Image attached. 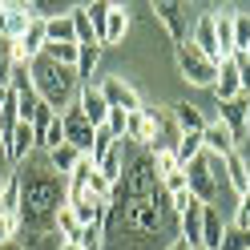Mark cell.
Listing matches in <instances>:
<instances>
[{"label": "cell", "mask_w": 250, "mask_h": 250, "mask_svg": "<svg viewBox=\"0 0 250 250\" xmlns=\"http://www.w3.org/2000/svg\"><path fill=\"white\" fill-rule=\"evenodd\" d=\"M105 250H169L178 242V214L162 190L153 153L129 149L125 174L113 186V202L105 214Z\"/></svg>", "instance_id": "6da1fadb"}, {"label": "cell", "mask_w": 250, "mask_h": 250, "mask_svg": "<svg viewBox=\"0 0 250 250\" xmlns=\"http://www.w3.org/2000/svg\"><path fill=\"white\" fill-rule=\"evenodd\" d=\"M69 206V178L49 166V153L37 149L28 162L17 166V214L21 234L57 238V214Z\"/></svg>", "instance_id": "7a4b0ae2"}, {"label": "cell", "mask_w": 250, "mask_h": 250, "mask_svg": "<svg viewBox=\"0 0 250 250\" xmlns=\"http://www.w3.org/2000/svg\"><path fill=\"white\" fill-rule=\"evenodd\" d=\"M28 73H33V89L37 97L53 109V113H65V109L77 101V93H81V77H77V69L69 65H57L53 57H37L33 65H28Z\"/></svg>", "instance_id": "3957f363"}, {"label": "cell", "mask_w": 250, "mask_h": 250, "mask_svg": "<svg viewBox=\"0 0 250 250\" xmlns=\"http://www.w3.org/2000/svg\"><path fill=\"white\" fill-rule=\"evenodd\" d=\"M186 178H190V194L202 202V206H218L222 194L230 190L226 182V158H214V153H202L186 166Z\"/></svg>", "instance_id": "277c9868"}, {"label": "cell", "mask_w": 250, "mask_h": 250, "mask_svg": "<svg viewBox=\"0 0 250 250\" xmlns=\"http://www.w3.org/2000/svg\"><path fill=\"white\" fill-rule=\"evenodd\" d=\"M149 12H153V21H158V24L166 28V33H169L174 49L190 41V33H194V17H190V4H182V0H158V4H153Z\"/></svg>", "instance_id": "5b68a950"}, {"label": "cell", "mask_w": 250, "mask_h": 250, "mask_svg": "<svg viewBox=\"0 0 250 250\" xmlns=\"http://www.w3.org/2000/svg\"><path fill=\"white\" fill-rule=\"evenodd\" d=\"M174 53H178V69H182V77H186L194 89H214V81H218V65H214L210 57H202L190 41L178 44Z\"/></svg>", "instance_id": "8992f818"}, {"label": "cell", "mask_w": 250, "mask_h": 250, "mask_svg": "<svg viewBox=\"0 0 250 250\" xmlns=\"http://www.w3.org/2000/svg\"><path fill=\"white\" fill-rule=\"evenodd\" d=\"M61 121H65V146H73L81 158H89V149H93V125L85 121V113H81V105H69L65 113H61Z\"/></svg>", "instance_id": "52a82bcc"}, {"label": "cell", "mask_w": 250, "mask_h": 250, "mask_svg": "<svg viewBox=\"0 0 250 250\" xmlns=\"http://www.w3.org/2000/svg\"><path fill=\"white\" fill-rule=\"evenodd\" d=\"M190 44H194L202 57H210L214 65H222V49H218V28H214V8H206V12H198V17H194Z\"/></svg>", "instance_id": "ba28073f"}, {"label": "cell", "mask_w": 250, "mask_h": 250, "mask_svg": "<svg viewBox=\"0 0 250 250\" xmlns=\"http://www.w3.org/2000/svg\"><path fill=\"white\" fill-rule=\"evenodd\" d=\"M214 117L226 125V129L238 137V146L246 142V133H250V97H234V101H222V105H214Z\"/></svg>", "instance_id": "9c48e42d"}, {"label": "cell", "mask_w": 250, "mask_h": 250, "mask_svg": "<svg viewBox=\"0 0 250 250\" xmlns=\"http://www.w3.org/2000/svg\"><path fill=\"white\" fill-rule=\"evenodd\" d=\"M97 89H101L109 109H125V113H129V109H142V97H137V89L125 81V77H101Z\"/></svg>", "instance_id": "30bf717a"}, {"label": "cell", "mask_w": 250, "mask_h": 250, "mask_svg": "<svg viewBox=\"0 0 250 250\" xmlns=\"http://www.w3.org/2000/svg\"><path fill=\"white\" fill-rule=\"evenodd\" d=\"M169 121H174V129L178 133H206V109L194 105V101H178V105H169Z\"/></svg>", "instance_id": "8fae6325"}, {"label": "cell", "mask_w": 250, "mask_h": 250, "mask_svg": "<svg viewBox=\"0 0 250 250\" xmlns=\"http://www.w3.org/2000/svg\"><path fill=\"white\" fill-rule=\"evenodd\" d=\"M4 153H8L12 166L28 162V158L37 153V133H33V125H28V121H17V129L4 137Z\"/></svg>", "instance_id": "7c38bea8"}, {"label": "cell", "mask_w": 250, "mask_h": 250, "mask_svg": "<svg viewBox=\"0 0 250 250\" xmlns=\"http://www.w3.org/2000/svg\"><path fill=\"white\" fill-rule=\"evenodd\" d=\"M210 93H214V105L242 97V77H238V61H234V57H226L222 65H218V81H214Z\"/></svg>", "instance_id": "4fadbf2b"}, {"label": "cell", "mask_w": 250, "mask_h": 250, "mask_svg": "<svg viewBox=\"0 0 250 250\" xmlns=\"http://www.w3.org/2000/svg\"><path fill=\"white\" fill-rule=\"evenodd\" d=\"M202 146H206V153H214V158H230V153H238V137H234L218 117H210L206 133H202Z\"/></svg>", "instance_id": "5bb4252c"}, {"label": "cell", "mask_w": 250, "mask_h": 250, "mask_svg": "<svg viewBox=\"0 0 250 250\" xmlns=\"http://www.w3.org/2000/svg\"><path fill=\"white\" fill-rule=\"evenodd\" d=\"M37 21V12L33 4H21V0H4V37L17 44L24 33H28V24Z\"/></svg>", "instance_id": "9a60e30c"}, {"label": "cell", "mask_w": 250, "mask_h": 250, "mask_svg": "<svg viewBox=\"0 0 250 250\" xmlns=\"http://www.w3.org/2000/svg\"><path fill=\"white\" fill-rule=\"evenodd\" d=\"M77 105H81V113H85V121L97 129V125H105V117H109V105H105V97H101V89L97 85H81V93H77Z\"/></svg>", "instance_id": "2e32d148"}, {"label": "cell", "mask_w": 250, "mask_h": 250, "mask_svg": "<svg viewBox=\"0 0 250 250\" xmlns=\"http://www.w3.org/2000/svg\"><path fill=\"white\" fill-rule=\"evenodd\" d=\"M202 214H206V206H202V202H194L186 214H178V238L190 246V250L202 246Z\"/></svg>", "instance_id": "e0dca14e"}, {"label": "cell", "mask_w": 250, "mask_h": 250, "mask_svg": "<svg viewBox=\"0 0 250 250\" xmlns=\"http://www.w3.org/2000/svg\"><path fill=\"white\" fill-rule=\"evenodd\" d=\"M129 149H133L129 142H117V146H113V149H109L105 158L97 162V169H101V178H105V182H113V186L121 182V174H125V162H129Z\"/></svg>", "instance_id": "ac0fdd59"}, {"label": "cell", "mask_w": 250, "mask_h": 250, "mask_svg": "<svg viewBox=\"0 0 250 250\" xmlns=\"http://www.w3.org/2000/svg\"><path fill=\"white\" fill-rule=\"evenodd\" d=\"M125 33H129V8H125V4H113V8H109L105 28H101V49H105V44H121Z\"/></svg>", "instance_id": "d6986e66"}, {"label": "cell", "mask_w": 250, "mask_h": 250, "mask_svg": "<svg viewBox=\"0 0 250 250\" xmlns=\"http://www.w3.org/2000/svg\"><path fill=\"white\" fill-rule=\"evenodd\" d=\"M226 226H230V222H222V210H218V206H206V214H202V246H206V250H222Z\"/></svg>", "instance_id": "ffe728a7"}, {"label": "cell", "mask_w": 250, "mask_h": 250, "mask_svg": "<svg viewBox=\"0 0 250 250\" xmlns=\"http://www.w3.org/2000/svg\"><path fill=\"white\" fill-rule=\"evenodd\" d=\"M234 17H238V8H214V28H218V49H222V61L234 57Z\"/></svg>", "instance_id": "44dd1931"}, {"label": "cell", "mask_w": 250, "mask_h": 250, "mask_svg": "<svg viewBox=\"0 0 250 250\" xmlns=\"http://www.w3.org/2000/svg\"><path fill=\"white\" fill-rule=\"evenodd\" d=\"M226 182H230V190L238 198L250 190V166H246L242 153H230V158H226Z\"/></svg>", "instance_id": "7402d4cb"}, {"label": "cell", "mask_w": 250, "mask_h": 250, "mask_svg": "<svg viewBox=\"0 0 250 250\" xmlns=\"http://www.w3.org/2000/svg\"><path fill=\"white\" fill-rule=\"evenodd\" d=\"M44 37H49V44H77L73 12H65V17H53V21H44Z\"/></svg>", "instance_id": "603a6c76"}, {"label": "cell", "mask_w": 250, "mask_h": 250, "mask_svg": "<svg viewBox=\"0 0 250 250\" xmlns=\"http://www.w3.org/2000/svg\"><path fill=\"white\" fill-rule=\"evenodd\" d=\"M206 153V146H202V133H182L178 137V146H174V158H178V166L186 169L194 158H202Z\"/></svg>", "instance_id": "cb8c5ba5"}, {"label": "cell", "mask_w": 250, "mask_h": 250, "mask_svg": "<svg viewBox=\"0 0 250 250\" xmlns=\"http://www.w3.org/2000/svg\"><path fill=\"white\" fill-rule=\"evenodd\" d=\"M77 162H81V153H77L73 146H61V149H49V166L57 169L61 178H73V169H77Z\"/></svg>", "instance_id": "d4e9b609"}, {"label": "cell", "mask_w": 250, "mask_h": 250, "mask_svg": "<svg viewBox=\"0 0 250 250\" xmlns=\"http://www.w3.org/2000/svg\"><path fill=\"white\" fill-rule=\"evenodd\" d=\"M81 230H85V226L77 222V214H73L69 206L57 214V238H61V242H81Z\"/></svg>", "instance_id": "484cf974"}, {"label": "cell", "mask_w": 250, "mask_h": 250, "mask_svg": "<svg viewBox=\"0 0 250 250\" xmlns=\"http://www.w3.org/2000/svg\"><path fill=\"white\" fill-rule=\"evenodd\" d=\"M73 28H77V44H97V28H93L85 4H73Z\"/></svg>", "instance_id": "4316f807"}, {"label": "cell", "mask_w": 250, "mask_h": 250, "mask_svg": "<svg viewBox=\"0 0 250 250\" xmlns=\"http://www.w3.org/2000/svg\"><path fill=\"white\" fill-rule=\"evenodd\" d=\"M97 61H101V44H81V57H77V77H81V85H89Z\"/></svg>", "instance_id": "83f0119b"}, {"label": "cell", "mask_w": 250, "mask_h": 250, "mask_svg": "<svg viewBox=\"0 0 250 250\" xmlns=\"http://www.w3.org/2000/svg\"><path fill=\"white\" fill-rule=\"evenodd\" d=\"M61 146H65V121H61V113H57V117H53V125L41 133L37 149H44V153H49V149H61Z\"/></svg>", "instance_id": "f1b7e54d"}, {"label": "cell", "mask_w": 250, "mask_h": 250, "mask_svg": "<svg viewBox=\"0 0 250 250\" xmlns=\"http://www.w3.org/2000/svg\"><path fill=\"white\" fill-rule=\"evenodd\" d=\"M12 69H17V44L8 37H0V85H8Z\"/></svg>", "instance_id": "f546056e"}, {"label": "cell", "mask_w": 250, "mask_h": 250, "mask_svg": "<svg viewBox=\"0 0 250 250\" xmlns=\"http://www.w3.org/2000/svg\"><path fill=\"white\" fill-rule=\"evenodd\" d=\"M246 44H250V12H238L234 17V57L246 53Z\"/></svg>", "instance_id": "4dcf8cb0"}, {"label": "cell", "mask_w": 250, "mask_h": 250, "mask_svg": "<svg viewBox=\"0 0 250 250\" xmlns=\"http://www.w3.org/2000/svg\"><path fill=\"white\" fill-rule=\"evenodd\" d=\"M153 169H158V182H162L166 174H174V169H182L178 158H174V149H158V153H153Z\"/></svg>", "instance_id": "1f68e13d"}, {"label": "cell", "mask_w": 250, "mask_h": 250, "mask_svg": "<svg viewBox=\"0 0 250 250\" xmlns=\"http://www.w3.org/2000/svg\"><path fill=\"white\" fill-rule=\"evenodd\" d=\"M12 182H17V166L8 162V153H4V146H0V198H4V194L12 190Z\"/></svg>", "instance_id": "d6a6232c"}, {"label": "cell", "mask_w": 250, "mask_h": 250, "mask_svg": "<svg viewBox=\"0 0 250 250\" xmlns=\"http://www.w3.org/2000/svg\"><path fill=\"white\" fill-rule=\"evenodd\" d=\"M109 8H113V4H105V0H97V4H85L93 28H97V44H101V28H105V21H109Z\"/></svg>", "instance_id": "836d02e7"}, {"label": "cell", "mask_w": 250, "mask_h": 250, "mask_svg": "<svg viewBox=\"0 0 250 250\" xmlns=\"http://www.w3.org/2000/svg\"><path fill=\"white\" fill-rule=\"evenodd\" d=\"M17 234H21V218L8 214V210H0V242H12Z\"/></svg>", "instance_id": "e575fe53"}, {"label": "cell", "mask_w": 250, "mask_h": 250, "mask_svg": "<svg viewBox=\"0 0 250 250\" xmlns=\"http://www.w3.org/2000/svg\"><path fill=\"white\" fill-rule=\"evenodd\" d=\"M162 190H166V194H182V190H190V178H186V169H174V174H166V178H162Z\"/></svg>", "instance_id": "d590c367"}, {"label": "cell", "mask_w": 250, "mask_h": 250, "mask_svg": "<svg viewBox=\"0 0 250 250\" xmlns=\"http://www.w3.org/2000/svg\"><path fill=\"white\" fill-rule=\"evenodd\" d=\"M234 226H238V230H250V190L234 202Z\"/></svg>", "instance_id": "8d00e7d4"}, {"label": "cell", "mask_w": 250, "mask_h": 250, "mask_svg": "<svg viewBox=\"0 0 250 250\" xmlns=\"http://www.w3.org/2000/svg\"><path fill=\"white\" fill-rule=\"evenodd\" d=\"M105 125H109V133H113L117 142H125V109H109Z\"/></svg>", "instance_id": "74e56055"}, {"label": "cell", "mask_w": 250, "mask_h": 250, "mask_svg": "<svg viewBox=\"0 0 250 250\" xmlns=\"http://www.w3.org/2000/svg\"><path fill=\"white\" fill-rule=\"evenodd\" d=\"M234 61H238V77H242V97H250V57L238 53Z\"/></svg>", "instance_id": "f35d334b"}, {"label": "cell", "mask_w": 250, "mask_h": 250, "mask_svg": "<svg viewBox=\"0 0 250 250\" xmlns=\"http://www.w3.org/2000/svg\"><path fill=\"white\" fill-rule=\"evenodd\" d=\"M0 250H24V246H21L17 238H12V242H0Z\"/></svg>", "instance_id": "ab89813d"}, {"label": "cell", "mask_w": 250, "mask_h": 250, "mask_svg": "<svg viewBox=\"0 0 250 250\" xmlns=\"http://www.w3.org/2000/svg\"><path fill=\"white\" fill-rule=\"evenodd\" d=\"M57 250H81V242H57Z\"/></svg>", "instance_id": "60d3db41"}, {"label": "cell", "mask_w": 250, "mask_h": 250, "mask_svg": "<svg viewBox=\"0 0 250 250\" xmlns=\"http://www.w3.org/2000/svg\"><path fill=\"white\" fill-rule=\"evenodd\" d=\"M8 101V85H0V105H4Z\"/></svg>", "instance_id": "b9f144b4"}, {"label": "cell", "mask_w": 250, "mask_h": 250, "mask_svg": "<svg viewBox=\"0 0 250 250\" xmlns=\"http://www.w3.org/2000/svg\"><path fill=\"white\" fill-rule=\"evenodd\" d=\"M0 146H4V133H0Z\"/></svg>", "instance_id": "7bdbcfd3"}, {"label": "cell", "mask_w": 250, "mask_h": 250, "mask_svg": "<svg viewBox=\"0 0 250 250\" xmlns=\"http://www.w3.org/2000/svg\"><path fill=\"white\" fill-rule=\"evenodd\" d=\"M194 250H206V246H194Z\"/></svg>", "instance_id": "ee69618b"}, {"label": "cell", "mask_w": 250, "mask_h": 250, "mask_svg": "<svg viewBox=\"0 0 250 250\" xmlns=\"http://www.w3.org/2000/svg\"><path fill=\"white\" fill-rule=\"evenodd\" d=\"M246 57H250V44H246Z\"/></svg>", "instance_id": "f6af8a7d"}, {"label": "cell", "mask_w": 250, "mask_h": 250, "mask_svg": "<svg viewBox=\"0 0 250 250\" xmlns=\"http://www.w3.org/2000/svg\"><path fill=\"white\" fill-rule=\"evenodd\" d=\"M246 146H250V133H246Z\"/></svg>", "instance_id": "bcb514c9"}]
</instances>
